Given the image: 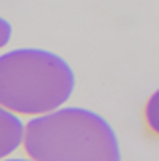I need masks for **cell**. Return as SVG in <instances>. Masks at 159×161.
<instances>
[{
	"instance_id": "6da1fadb",
	"label": "cell",
	"mask_w": 159,
	"mask_h": 161,
	"mask_svg": "<svg viewBox=\"0 0 159 161\" xmlns=\"http://www.w3.org/2000/svg\"><path fill=\"white\" fill-rule=\"evenodd\" d=\"M24 149L31 161H122L118 134L90 108L65 106L24 124Z\"/></svg>"
},
{
	"instance_id": "7a4b0ae2",
	"label": "cell",
	"mask_w": 159,
	"mask_h": 161,
	"mask_svg": "<svg viewBox=\"0 0 159 161\" xmlns=\"http://www.w3.org/2000/svg\"><path fill=\"white\" fill-rule=\"evenodd\" d=\"M73 67L59 53L18 47L0 53V106L16 116H41L65 104L75 91Z\"/></svg>"
},
{
	"instance_id": "3957f363",
	"label": "cell",
	"mask_w": 159,
	"mask_h": 161,
	"mask_svg": "<svg viewBox=\"0 0 159 161\" xmlns=\"http://www.w3.org/2000/svg\"><path fill=\"white\" fill-rule=\"evenodd\" d=\"M24 140V122L20 116L0 106V159L10 157L20 149Z\"/></svg>"
},
{
	"instance_id": "277c9868",
	"label": "cell",
	"mask_w": 159,
	"mask_h": 161,
	"mask_svg": "<svg viewBox=\"0 0 159 161\" xmlns=\"http://www.w3.org/2000/svg\"><path fill=\"white\" fill-rule=\"evenodd\" d=\"M12 34H14L12 24L8 22V20L4 18V16H0V49H2V47H6L8 43H10Z\"/></svg>"
},
{
	"instance_id": "5b68a950",
	"label": "cell",
	"mask_w": 159,
	"mask_h": 161,
	"mask_svg": "<svg viewBox=\"0 0 159 161\" xmlns=\"http://www.w3.org/2000/svg\"><path fill=\"white\" fill-rule=\"evenodd\" d=\"M0 161H31V159H24V157H6V159H0Z\"/></svg>"
}]
</instances>
